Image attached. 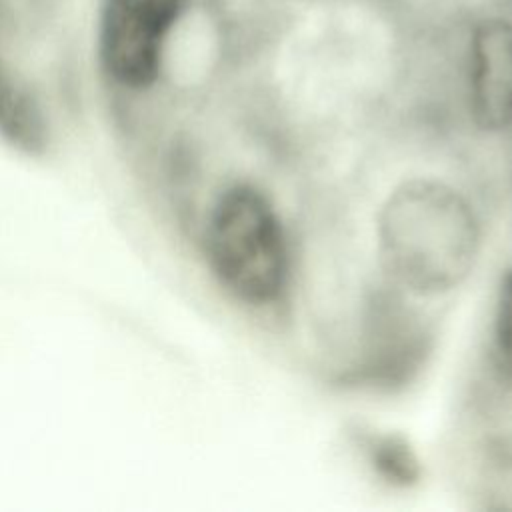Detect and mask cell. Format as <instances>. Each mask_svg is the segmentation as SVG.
I'll return each instance as SVG.
<instances>
[{"instance_id":"52a82bcc","label":"cell","mask_w":512,"mask_h":512,"mask_svg":"<svg viewBox=\"0 0 512 512\" xmlns=\"http://www.w3.org/2000/svg\"><path fill=\"white\" fill-rule=\"evenodd\" d=\"M492 320L494 360L504 376L512 380V268L504 272L498 284Z\"/></svg>"},{"instance_id":"8992f818","label":"cell","mask_w":512,"mask_h":512,"mask_svg":"<svg viewBox=\"0 0 512 512\" xmlns=\"http://www.w3.org/2000/svg\"><path fill=\"white\" fill-rule=\"evenodd\" d=\"M364 448L368 452V462L384 480L408 486L418 478V460L404 438L394 434H374L368 436Z\"/></svg>"},{"instance_id":"277c9868","label":"cell","mask_w":512,"mask_h":512,"mask_svg":"<svg viewBox=\"0 0 512 512\" xmlns=\"http://www.w3.org/2000/svg\"><path fill=\"white\" fill-rule=\"evenodd\" d=\"M468 104L478 128H512V24L490 20L476 28L470 44Z\"/></svg>"},{"instance_id":"5b68a950","label":"cell","mask_w":512,"mask_h":512,"mask_svg":"<svg viewBox=\"0 0 512 512\" xmlns=\"http://www.w3.org/2000/svg\"><path fill=\"white\" fill-rule=\"evenodd\" d=\"M0 138L12 148L38 156L48 146L46 122L34 100L0 68Z\"/></svg>"},{"instance_id":"7a4b0ae2","label":"cell","mask_w":512,"mask_h":512,"mask_svg":"<svg viewBox=\"0 0 512 512\" xmlns=\"http://www.w3.org/2000/svg\"><path fill=\"white\" fill-rule=\"evenodd\" d=\"M204 256L216 282L240 304L264 310L286 296L292 254L282 216L254 184L228 186L204 226Z\"/></svg>"},{"instance_id":"6da1fadb","label":"cell","mask_w":512,"mask_h":512,"mask_svg":"<svg viewBox=\"0 0 512 512\" xmlns=\"http://www.w3.org/2000/svg\"><path fill=\"white\" fill-rule=\"evenodd\" d=\"M478 242L472 206L448 184L406 182L382 206L380 260L392 282L408 292L428 296L458 286L474 266Z\"/></svg>"},{"instance_id":"3957f363","label":"cell","mask_w":512,"mask_h":512,"mask_svg":"<svg viewBox=\"0 0 512 512\" xmlns=\"http://www.w3.org/2000/svg\"><path fill=\"white\" fill-rule=\"evenodd\" d=\"M178 0H112L102 32L106 70L124 86L154 82Z\"/></svg>"}]
</instances>
